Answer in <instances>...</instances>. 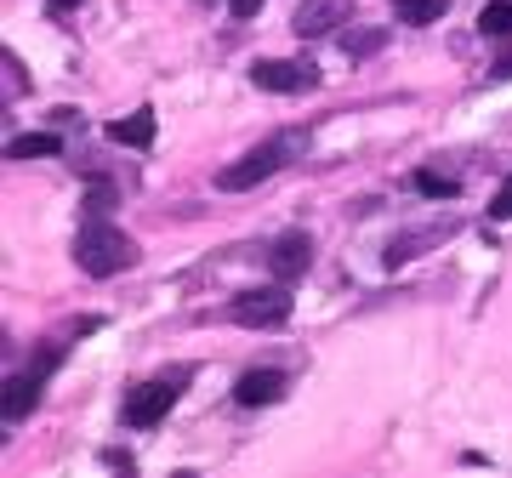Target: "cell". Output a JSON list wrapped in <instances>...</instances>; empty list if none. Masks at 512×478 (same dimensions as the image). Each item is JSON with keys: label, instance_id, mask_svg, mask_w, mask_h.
<instances>
[{"label": "cell", "instance_id": "cell-1", "mask_svg": "<svg viewBox=\"0 0 512 478\" xmlns=\"http://www.w3.org/2000/svg\"><path fill=\"white\" fill-rule=\"evenodd\" d=\"M308 148V131H285V137H274V143H262V148H251L245 160H234V166H222L217 171V188L222 194H245V188H262L274 171H285Z\"/></svg>", "mask_w": 512, "mask_h": 478}, {"label": "cell", "instance_id": "cell-2", "mask_svg": "<svg viewBox=\"0 0 512 478\" xmlns=\"http://www.w3.org/2000/svg\"><path fill=\"white\" fill-rule=\"evenodd\" d=\"M131 257H137V245L103 217H92L86 228H80V239H74V262H80L92 279H109V274H120V268H131Z\"/></svg>", "mask_w": 512, "mask_h": 478}, {"label": "cell", "instance_id": "cell-3", "mask_svg": "<svg viewBox=\"0 0 512 478\" xmlns=\"http://www.w3.org/2000/svg\"><path fill=\"white\" fill-rule=\"evenodd\" d=\"M234 319L239 325H251V331L285 325V319H291V291H285V279H279V285H262V291H245L234 302Z\"/></svg>", "mask_w": 512, "mask_h": 478}, {"label": "cell", "instance_id": "cell-4", "mask_svg": "<svg viewBox=\"0 0 512 478\" xmlns=\"http://www.w3.org/2000/svg\"><path fill=\"white\" fill-rule=\"evenodd\" d=\"M251 80L262 92H313L319 86V69H313L308 57H262L251 69Z\"/></svg>", "mask_w": 512, "mask_h": 478}, {"label": "cell", "instance_id": "cell-5", "mask_svg": "<svg viewBox=\"0 0 512 478\" xmlns=\"http://www.w3.org/2000/svg\"><path fill=\"white\" fill-rule=\"evenodd\" d=\"M348 0H302V6H296V18H291V29L302 40H319V35H336V29H342V23H348Z\"/></svg>", "mask_w": 512, "mask_h": 478}, {"label": "cell", "instance_id": "cell-6", "mask_svg": "<svg viewBox=\"0 0 512 478\" xmlns=\"http://www.w3.org/2000/svg\"><path fill=\"white\" fill-rule=\"evenodd\" d=\"M171 405H177V387H171V382L137 387V393L126 399V427H154V422H165V416H171Z\"/></svg>", "mask_w": 512, "mask_h": 478}, {"label": "cell", "instance_id": "cell-7", "mask_svg": "<svg viewBox=\"0 0 512 478\" xmlns=\"http://www.w3.org/2000/svg\"><path fill=\"white\" fill-rule=\"evenodd\" d=\"M308 262H313L308 234H279L274 251H268V268H274V279H285V285H291L296 274H308Z\"/></svg>", "mask_w": 512, "mask_h": 478}, {"label": "cell", "instance_id": "cell-8", "mask_svg": "<svg viewBox=\"0 0 512 478\" xmlns=\"http://www.w3.org/2000/svg\"><path fill=\"white\" fill-rule=\"evenodd\" d=\"M234 399L239 405H251V410L279 405V399H285V376H279V370H245L239 387H234Z\"/></svg>", "mask_w": 512, "mask_h": 478}, {"label": "cell", "instance_id": "cell-9", "mask_svg": "<svg viewBox=\"0 0 512 478\" xmlns=\"http://www.w3.org/2000/svg\"><path fill=\"white\" fill-rule=\"evenodd\" d=\"M109 143H120V148H148V143H154V109H137V114H120V120H109Z\"/></svg>", "mask_w": 512, "mask_h": 478}, {"label": "cell", "instance_id": "cell-10", "mask_svg": "<svg viewBox=\"0 0 512 478\" xmlns=\"http://www.w3.org/2000/svg\"><path fill=\"white\" fill-rule=\"evenodd\" d=\"M57 148H63V137H57V131H23V137H12V143H6V160H46V154L57 160Z\"/></svg>", "mask_w": 512, "mask_h": 478}, {"label": "cell", "instance_id": "cell-11", "mask_svg": "<svg viewBox=\"0 0 512 478\" xmlns=\"http://www.w3.org/2000/svg\"><path fill=\"white\" fill-rule=\"evenodd\" d=\"M40 382H46V376H35V370H23V376H12V393H6V416H29V410H35V399H40Z\"/></svg>", "mask_w": 512, "mask_h": 478}, {"label": "cell", "instance_id": "cell-12", "mask_svg": "<svg viewBox=\"0 0 512 478\" xmlns=\"http://www.w3.org/2000/svg\"><path fill=\"white\" fill-rule=\"evenodd\" d=\"M450 228H427V234H399L393 245H387V268H404L410 257H421V245H433V239H444Z\"/></svg>", "mask_w": 512, "mask_h": 478}, {"label": "cell", "instance_id": "cell-13", "mask_svg": "<svg viewBox=\"0 0 512 478\" xmlns=\"http://www.w3.org/2000/svg\"><path fill=\"white\" fill-rule=\"evenodd\" d=\"M478 29H484L490 40H501V35L512 40V0H490V6H484V18H478Z\"/></svg>", "mask_w": 512, "mask_h": 478}, {"label": "cell", "instance_id": "cell-14", "mask_svg": "<svg viewBox=\"0 0 512 478\" xmlns=\"http://www.w3.org/2000/svg\"><path fill=\"white\" fill-rule=\"evenodd\" d=\"M416 194H427V200H456L461 183L444 177V171H416Z\"/></svg>", "mask_w": 512, "mask_h": 478}, {"label": "cell", "instance_id": "cell-15", "mask_svg": "<svg viewBox=\"0 0 512 478\" xmlns=\"http://www.w3.org/2000/svg\"><path fill=\"white\" fill-rule=\"evenodd\" d=\"M450 0H399V23H439Z\"/></svg>", "mask_w": 512, "mask_h": 478}, {"label": "cell", "instance_id": "cell-16", "mask_svg": "<svg viewBox=\"0 0 512 478\" xmlns=\"http://www.w3.org/2000/svg\"><path fill=\"white\" fill-rule=\"evenodd\" d=\"M382 29H359V35H348V57H370V52H382Z\"/></svg>", "mask_w": 512, "mask_h": 478}, {"label": "cell", "instance_id": "cell-17", "mask_svg": "<svg viewBox=\"0 0 512 478\" xmlns=\"http://www.w3.org/2000/svg\"><path fill=\"white\" fill-rule=\"evenodd\" d=\"M490 217H495V222H507V217H512V177H507L501 188H495V205H490Z\"/></svg>", "mask_w": 512, "mask_h": 478}, {"label": "cell", "instance_id": "cell-18", "mask_svg": "<svg viewBox=\"0 0 512 478\" xmlns=\"http://www.w3.org/2000/svg\"><path fill=\"white\" fill-rule=\"evenodd\" d=\"M86 205H92V217H103V211L114 205V188H109V183H103V188H92V194H86Z\"/></svg>", "mask_w": 512, "mask_h": 478}, {"label": "cell", "instance_id": "cell-19", "mask_svg": "<svg viewBox=\"0 0 512 478\" xmlns=\"http://www.w3.org/2000/svg\"><path fill=\"white\" fill-rule=\"evenodd\" d=\"M228 6H234V18H256L262 12V0H228Z\"/></svg>", "mask_w": 512, "mask_h": 478}, {"label": "cell", "instance_id": "cell-20", "mask_svg": "<svg viewBox=\"0 0 512 478\" xmlns=\"http://www.w3.org/2000/svg\"><path fill=\"white\" fill-rule=\"evenodd\" d=\"M52 6H80V0H52Z\"/></svg>", "mask_w": 512, "mask_h": 478}]
</instances>
